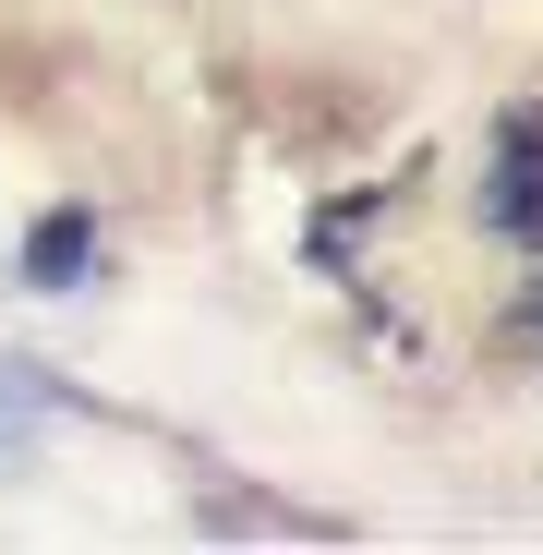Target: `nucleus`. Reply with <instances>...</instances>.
<instances>
[{"instance_id": "obj_1", "label": "nucleus", "mask_w": 543, "mask_h": 555, "mask_svg": "<svg viewBox=\"0 0 543 555\" xmlns=\"http://www.w3.org/2000/svg\"><path fill=\"white\" fill-rule=\"evenodd\" d=\"M98 254V230H85V206H61V218H37V242H25V266H37V291H73V266Z\"/></svg>"}]
</instances>
